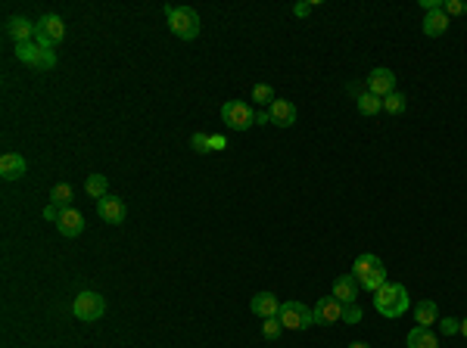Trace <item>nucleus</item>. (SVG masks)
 I'll use <instances>...</instances> for the list:
<instances>
[{"label":"nucleus","mask_w":467,"mask_h":348,"mask_svg":"<svg viewBox=\"0 0 467 348\" xmlns=\"http://www.w3.org/2000/svg\"><path fill=\"white\" fill-rule=\"evenodd\" d=\"M374 308L383 314V317H402L405 311L411 308V299H408V290H405L402 283H383L377 292H374Z\"/></svg>","instance_id":"obj_1"},{"label":"nucleus","mask_w":467,"mask_h":348,"mask_svg":"<svg viewBox=\"0 0 467 348\" xmlns=\"http://www.w3.org/2000/svg\"><path fill=\"white\" fill-rule=\"evenodd\" d=\"M352 277L358 280L361 290L377 292L380 286L387 283V268H383V261L377 259V255L365 252V255H358V259H356V264H352Z\"/></svg>","instance_id":"obj_2"},{"label":"nucleus","mask_w":467,"mask_h":348,"mask_svg":"<svg viewBox=\"0 0 467 348\" xmlns=\"http://www.w3.org/2000/svg\"><path fill=\"white\" fill-rule=\"evenodd\" d=\"M165 19H169L171 35L181 41H193L200 35V16L190 6H165Z\"/></svg>","instance_id":"obj_3"},{"label":"nucleus","mask_w":467,"mask_h":348,"mask_svg":"<svg viewBox=\"0 0 467 348\" xmlns=\"http://www.w3.org/2000/svg\"><path fill=\"white\" fill-rule=\"evenodd\" d=\"M35 44L41 50H54L59 41L66 37V22L63 16H56V13H47V16H41L35 22Z\"/></svg>","instance_id":"obj_4"},{"label":"nucleus","mask_w":467,"mask_h":348,"mask_svg":"<svg viewBox=\"0 0 467 348\" xmlns=\"http://www.w3.org/2000/svg\"><path fill=\"white\" fill-rule=\"evenodd\" d=\"M103 311H107V299H103L100 292H78V296L72 299V314L78 317L81 323L100 321Z\"/></svg>","instance_id":"obj_5"},{"label":"nucleus","mask_w":467,"mask_h":348,"mask_svg":"<svg viewBox=\"0 0 467 348\" xmlns=\"http://www.w3.org/2000/svg\"><path fill=\"white\" fill-rule=\"evenodd\" d=\"M16 59L25 66H32V69H56V53L54 50H41L35 41H25V44H16Z\"/></svg>","instance_id":"obj_6"},{"label":"nucleus","mask_w":467,"mask_h":348,"mask_svg":"<svg viewBox=\"0 0 467 348\" xmlns=\"http://www.w3.org/2000/svg\"><path fill=\"white\" fill-rule=\"evenodd\" d=\"M222 122L231 128V131H246V128H253L255 122V112L250 103L243 100H231L222 106Z\"/></svg>","instance_id":"obj_7"},{"label":"nucleus","mask_w":467,"mask_h":348,"mask_svg":"<svg viewBox=\"0 0 467 348\" xmlns=\"http://www.w3.org/2000/svg\"><path fill=\"white\" fill-rule=\"evenodd\" d=\"M277 321L284 323V330H308L315 323V314L308 311L303 302H284Z\"/></svg>","instance_id":"obj_8"},{"label":"nucleus","mask_w":467,"mask_h":348,"mask_svg":"<svg viewBox=\"0 0 467 348\" xmlns=\"http://www.w3.org/2000/svg\"><path fill=\"white\" fill-rule=\"evenodd\" d=\"M343 308H346V305H343L340 299H334V296L318 299V305L312 308L315 323H318V327H334V323L343 321Z\"/></svg>","instance_id":"obj_9"},{"label":"nucleus","mask_w":467,"mask_h":348,"mask_svg":"<svg viewBox=\"0 0 467 348\" xmlns=\"http://www.w3.org/2000/svg\"><path fill=\"white\" fill-rule=\"evenodd\" d=\"M396 90V75L393 69H374L371 75H368V94H374V97H380V100H387L389 94Z\"/></svg>","instance_id":"obj_10"},{"label":"nucleus","mask_w":467,"mask_h":348,"mask_svg":"<svg viewBox=\"0 0 467 348\" xmlns=\"http://www.w3.org/2000/svg\"><path fill=\"white\" fill-rule=\"evenodd\" d=\"M97 215H100L107 224H122L128 209L119 196H103V199H97Z\"/></svg>","instance_id":"obj_11"},{"label":"nucleus","mask_w":467,"mask_h":348,"mask_svg":"<svg viewBox=\"0 0 467 348\" xmlns=\"http://www.w3.org/2000/svg\"><path fill=\"white\" fill-rule=\"evenodd\" d=\"M56 230L63 233V237H81V230H85V215H81L78 209H63V215H59V221H56Z\"/></svg>","instance_id":"obj_12"},{"label":"nucleus","mask_w":467,"mask_h":348,"mask_svg":"<svg viewBox=\"0 0 467 348\" xmlns=\"http://www.w3.org/2000/svg\"><path fill=\"white\" fill-rule=\"evenodd\" d=\"M268 118L274 128H293L296 125V106L290 100H274L268 106Z\"/></svg>","instance_id":"obj_13"},{"label":"nucleus","mask_w":467,"mask_h":348,"mask_svg":"<svg viewBox=\"0 0 467 348\" xmlns=\"http://www.w3.org/2000/svg\"><path fill=\"white\" fill-rule=\"evenodd\" d=\"M358 290H361L358 280L352 277V274H343V277L334 280V292H330V296L340 299L343 305H356V302H358Z\"/></svg>","instance_id":"obj_14"},{"label":"nucleus","mask_w":467,"mask_h":348,"mask_svg":"<svg viewBox=\"0 0 467 348\" xmlns=\"http://www.w3.org/2000/svg\"><path fill=\"white\" fill-rule=\"evenodd\" d=\"M25 171H28V165H25V159H22L19 153H4V156H0V178H4V180H19V178H25Z\"/></svg>","instance_id":"obj_15"},{"label":"nucleus","mask_w":467,"mask_h":348,"mask_svg":"<svg viewBox=\"0 0 467 348\" xmlns=\"http://www.w3.org/2000/svg\"><path fill=\"white\" fill-rule=\"evenodd\" d=\"M250 308H253V314L262 317V321H265V317L281 314V302H277L274 292H255L253 302H250Z\"/></svg>","instance_id":"obj_16"},{"label":"nucleus","mask_w":467,"mask_h":348,"mask_svg":"<svg viewBox=\"0 0 467 348\" xmlns=\"http://www.w3.org/2000/svg\"><path fill=\"white\" fill-rule=\"evenodd\" d=\"M35 22H28L25 16H13L6 19V35L13 37L16 44H25V41H35Z\"/></svg>","instance_id":"obj_17"},{"label":"nucleus","mask_w":467,"mask_h":348,"mask_svg":"<svg viewBox=\"0 0 467 348\" xmlns=\"http://www.w3.org/2000/svg\"><path fill=\"white\" fill-rule=\"evenodd\" d=\"M420 25H424L427 37H442L449 32V16L442 10H430V13H424V22H420Z\"/></svg>","instance_id":"obj_18"},{"label":"nucleus","mask_w":467,"mask_h":348,"mask_svg":"<svg viewBox=\"0 0 467 348\" xmlns=\"http://www.w3.org/2000/svg\"><path fill=\"white\" fill-rule=\"evenodd\" d=\"M436 317H439V308H436V302L424 299V302H418V305H414V323H418V327L430 330L433 323H436Z\"/></svg>","instance_id":"obj_19"},{"label":"nucleus","mask_w":467,"mask_h":348,"mask_svg":"<svg viewBox=\"0 0 467 348\" xmlns=\"http://www.w3.org/2000/svg\"><path fill=\"white\" fill-rule=\"evenodd\" d=\"M405 342H408V348H439V339H436L430 330H424V327H414Z\"/></svg>","instance_id":"obj_20"},{"label":"nucleus","mask_w":467,"mask_h":348,"mask_svg":"<svg viewBox=\"0 0 467 348\" xmlns=\"http://www.w3.org/2000/svg\"><path fill=\"white\" fill-rule=\"evenodd\" d=\"M85 190L90 199H103V196H109V178L107 174H87V180H85Z\"/></svg>","instance_id":"obj_21"},{"label":"nucleus","mask_w":467,"mask_h":348,"mask_svg":"<svg viewBox=\"0 0 467 348\" xmlns=\"http://www.w3.org/2000/svg\"><path fill=\"white\" fill-rule=\"evenodd\" d=\"M72 199H75V193H72L69 184H56L54 190H50V202L59 209H72Z\"/></svg>","instance_id":"obj_22"},{"label":"nucleus","mask_w":467,"mask_h":348,"mask_svg":"<svg viewBox=\"0 0 467 348\" xmlns=\"http://www.w3.org/2000/svg\"><path fill=\"white\" fill-rule=\"evenodd\" d=\"M383 109L389 112V116H402L405 109H408V97L405 94H399V90H393V94L383 100Z\"/></svg>","instance_id":"obj_23"},{"label":"nucleus","mask_w":467,"mask_h":348,"mask_svg":"<svg viewBox=\"0 0 467 348\" xmlns=\"http://www.w3.org/2000/svg\"><path fill=\"white\" fill-rule=\"evenodd\" d=\"M380 109H383V100H380V97L368 94V90L358 97V112H361V116H377Z\"/></svg>","instance_id":"obj_24"},{"label":"nucleus","mask_w":467,"mask_h":348,"mask_svg":"<svg viewBox=\"0 0 467 348\" xmlns=\"http://www.w3.org/2000/svg\"><path fill=\"white\" fill-rule=\"evenodd\" d=\"M250 100H253L255 106H265V109H268V106L274 103L277 97H274V90H271V85H255V87H253V97H250Z\"/></svg>","instance_id":"obj_25"},{"label":"nucleus","mask_w":467,"mask_h":348,"mask_svg":"<svg viewBox=\"0 0 467 348\" xmlns=\"http://www.w3.org/2000/svg\"><path fill=\"white\" fill-rule=\"evenodd\" d=\"M281 333H284V323L277 321V317H265V323H262V336H265L268 342H274Z\"/></svg>","instance_id":"obj_26"},{"label":"nucleus","mask_w":467,"mask_h":348,"mask_svg":"<svg viewBox=\"0 0 467 348\" xmlns=\"http://www.w3.org/2000/svg\"><path fill=\"white\" fill-rule=\"evenodd\" d=\"M190 147H193V153L206 156V153H209V134H206V131H197V134L190 137Z\"/></svg>","instance_id":"obj_27"},{"label":"nucleus","mask_w":467,"mask_h":348,"mask_svg":"<svg viewBox=\"0 0 467 348\" xmlns=\"http://www.w3.org/2000/svg\"><path fill=\"white\" fill-rule=\"evenodd\" d=\"M442 13L446 16H461V13H467V4L464 0H442Z\"/></svg>","instance_id":"obj_28"},{"label":"nucleus","mask_w":467,"mask_h":348,"mask_svg":"<svg viewBox=\"0 0 467 348\" xmlns=\"http://www.w3.org/2000/svg\"><path fill=\"white\" fill-rule=\"evenodd\" d=\"M361 321V308L358 305H346L343 308V323H358Z\"/></svg>","instance_id":"obj_29"},{"label":"nucleus","mask_w":467,"mask_h":348,"mask_svg":"<svg viewBox=\"0 0 467 348\" xmlns=\"http://www.w3.org/2000/svg\"><path fill=\"white\" fill-rule=\"evenodd\" d=\"M315 6H318V0H312V4H296V6H293V16H299V19H305V16H308V13H312V10H315Z\"/></svg>","instance_id":"obj_30"},{"label":"nucleus","mask_w":467,"mask_h":348,"mask_svg":"<svg viewBox=\"0 0 467 348\" xmlns=\"http://www.w3.org/2000/svg\"><path fill=\"white\" fill-rule=\"evenodd\" d=\"M228 147V140L222 137V134H209V153H218V149Z\"/></svg>","instance_id":"obj_31"},{"label":"nucleus","mask_w":467,"mask_h":348,"mask_svg":"<svg viewBox=\"0 0 467 348\" xmlns=\"http://www.w3.org/2000/svg\"><path fill=\"white\" fill-rule=\"evenodd\" d=\"M442 333H446V336H451V333H461V321L446 317V321H442Z\"/></svg>","instance_id":"obj_32"},{"label":"nucleus","mask_w":467,"mask_h":348,"mask_svg":"<svg viewBox=\"0 0 467 348\" xmlns=\"http://www.w3.org/2000/svg\"><path fill=\"white\" fill-rule=\"evenodd\" d=\"M59 215H63V209H59V206H54V202H50V206L47 209H44V218H47V221H59Z\"/></svg>","instance_id":"obj_33"},{"label":"nucleus","mask_w":467,"mask_h":348,"mask_svg":"<svg viewBox=\"0 0 467 348\" xmlns=\"http://www.w3.org/2000/svg\"><path fill=\"white\" fill-rule=\"evenodd\" d=\"M255 122H259V125H271V118H268V109H265V112H255Z\"/></svg>","instance_id":"obj_34"},{"label":"nucleus","mask_w":467,"mask_h":348,"mask_svg":"<svg viewBox=\"0 0 467 348\" xmlns=\"http://www.w3.org/2000/svg\"><path fill=\"white\" fill-rule=\"evenodd\" d=\"M349 348H371V345H368V342H352Z\"/></svg>","instance_id":"obj_35"},{"label":"nucleus","mask_w":467,"mask_h":348,"mask_svg":"<svg viewBox=\"0 0 467 348\" xmlns=\"http://www.w3.org/2000/svg\"><path fill=\"white\" fill-rule=\"evenodd\" d=\"M461 336L467 339V321H461Z\"/></svg>","instance_id":"obj_36"}]
</instances>
